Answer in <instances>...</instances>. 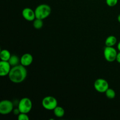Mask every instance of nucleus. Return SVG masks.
I'll list each match as a JSON object with an SVG mask.
<instances>
[{"label":"nucleus","instance_id":"12","mask_svg":"<svg viewBox=\"0 0 120 120\" xmlns=\"http://www.w3.org/2000/svg\"><path fill=\"white\" fill-rule=\"evenodd\" d=\"M8 62L12 67L18 65V64H19V63H21V58H19L16 55H12L11 56L10 59L8 60Z\"/></svg>","mask_w":120,"mask_h":120},{"label":"nucleus","instance_id":"4","mask_svg":"<svg viewBox=\"0 0 120 120\" xmlns=\"http://www.w3.org/2000/svg\"><path fill=\"white\" fill-rule=\"evenodd\" d=\"M42 104L43 107L47 110H53L57 106V100L55 97L46 96L42 100Z\"/></svg>","mask_w":120,"mask_h":120},{"label":"nucleus","instance_id":"17","mask_svg":"<svg viewBox=\"0 0 120 120\" xmlns=\"http://www.w3.org/2000/svg\"><path fill=\"white\" fill-rule=\"evenodd\" d=\"M18 120H29V117L28 116V114L22 113L21 112L19 114L18 116Z\"/></svg>","mask_w":120,"mask_h":120},{"label":"nucleus","instance_id":"10","mask_svg":"<svg viewBox=\"0 0 120 120\" xmlns=\"http://www.w3.org/2000/svg\"><path fill=\"white\" fill-rule=\"evenodd\" d=\"M34 58L31 54L30 53H25L21 56V63L22 65L24 66H29L32 63Z\"/></svg>","mask_w":120,"mask_h":120},{"label":"nucleus","instance_id":"2","mask_svg":"<svg viewBox=\"0 0 120 120\" xmlns=\"http://www.w3.org/2000/svg\"><path fill=\"white\" fill-rule=\"evenodd\" d=\"M36 18L45 19L47 18L52 12V8L49 5L46 4H40L35 9Z\"/></svg>","mask_w":120,"mask_h":120},{"label":"nucleus","instance_id":"15","mask_svg":"<svg viewBox=\"0 0 120 120\" xmlns=\"http://www.w3.org/2000/svg\"><path fill=\"white\" fill-rule=\"evenodd\" d=\"M33 26L36 29H41L43 26V20L41 19L36 18L33 21Z\"/></svg>","mask_w":120,"mask_h":120},{"label":"nucleus","instance_id":"20","mask_svg":"<svg viewBox=\"0 0 120 120\" xmlns=\"http://www.w3.org/2000/svg\"><path fill=\"white\" fill-rule=\"evenodd\" d=\"M116 61H117L118 63H120V51H119V52L117 53V57H116Z\"/></svg>","mask_w":120,"mask_h":120},{"label":"nucleus","instance_id":"8","mask_svg":"<svg viewBox=\"0 0 120 120\" xmlns=\"http://www.w3.org/2000/svg\"><path fill=\"white\" fill-rule=\"evenodd\" d=\"M22 15L23 18L28 21H34L36 19L35 10L30 8H25L22 11Z\"/></svg>","mask_w":120,"mask_h":120},{"label":"nucleus","instance_id":"7","mask_svg":"<svg viewBox=\"0 0 120 120\" xmlns=\"http://www.w3.org/2000/svg\"><path fill=\"white\" fill-rule=\"evenodd\" d=\"M94 87L97 92L103 93L109 88V84L106 80L99 78L97 79L94 83Z\"/></svg>","mask_w":120,"mask_h":120},{"label":"nucleus","instance_id":"3","mask_svg":"<svg viewBox=\"0 0 120 120\" xmlns=\"http://www.w3.org/2000/svg\"><path fill=\"white\" fill-rule=\"evenodd\" d=\"M32 105V102L30 98L28 97H23L18 102V108L21 112L28 114L31 111Z\"/></svg>","mask_w":120,"mask_h":120},{"label":"nucleus","instance_id":"18","mask_svg":"<svg viewBox=\"0 0 120 120\" xmlns=\"http://www.w3.org/2000/svg\"><path fill=\"white\" fill-rule=\"evenodd\" d=\"M118 0H105L106 4L110 7L116 6L118 3Z\"/></svg>","mask_w":120,"mask_h":120},{"label":"nucleus","instance_id":"16","mask_svg":"<svg viewBox=\"0 0 120 120\" xmlns=\"http://www.w3.org/2000/svg\"><path fill=\"white\" fill-rule=\"evenodd\" d=\"M105 94L106 97L109 99H113L116 97V91L112 89H110V88H109L107 90V91L105 92Z\"/></svg>","mask_w":120,"mask_h":120},{"label":"nucleus","instance_id":"21","mask_svg":"<svg viewBox=\"0 0 120 120\" xmlns=\"http://www.w3.org/2000/svg\"><path fill=\"white\" fill-rule=\"evenodd\" d=\"M117 49H118V50L120 52V41L118 43V44H117Z\"/></svg>","mask_w":120,"mask_h":120},{"label":"nucleus","instance_id":"1","mask_svg":"<svg viewBox=\"0 0 120 120\" xmlns=\"http://www.w3.org/2000/svg\"><path fill=\"white\" fill-rule=\"evenodd\" d=\"M27 71L25 66L21 64L12 67L11 70L8 75L9 80L14 83L18 84L23 82L27 77Z\"/></svg>","mask_w":120,"mask_h":120},{"label":"nucleus","instance_id":"6","mask_svg":"<svg viewBox=\"0 0 120 120\" xmlns=\"http://www.w3.org/2000/svg\"><path fill=\"white\" fill-rule=\"evenodd\" d=\"M117 51L114 46H105L104 49V56L105 59L109 62L116 60Z\"/></svg>","mask_w":120,"mask_h":120},{"label":"nucleus","instance_id":"19","mask_svg":"<svg viewBox=\"0 0 120 120\" xmlns=\"http://www.w3.org/2000/svg\"><path fill=\"white\" fill-rule=\"evenodd\" d=\"M13 112H14V114L15 115H16V116H18L19 114L20 113H21V112H20L18 108H17V109H14V110H13L12 111Z\"/></svg>","mask_w":120,"mask_h":120},{"label":"nucleus","instance_id":"9","mask_svg":"<svg viewBox=\"0 0 120 120\" xmlns=\"http://www.w3.org/2000/svg\"><path fill=\"white\" fill-rule=\"evenodd\" d=\"M11 66L8 61H2L0 62V76H8L11 70Z\"/></svg>","mask_w":120,"mask_h":120},{"label":"nucleus","instance_id":"14","mask_svg":"<svg viewBox=\"0 0 120 120\" xmlns=\"http://www.w3.org/2000/svg\"><path fill=\"white\" fill-rule=\"evenodd\" d=\"M53 113L56 117H58V118H62L64 116L65 111L63 107L57 105L53 110Z\"/></svg>","mask_w":120,"mask_h":120},{"label":"nucleus","instance_id":"13","mask_svg":"<svg viewBox=\"0 0 120 120\" xmlns=\"http://www.w3.org/2000/svg\"><path fill=\"white\" fill-rule=\"evenodd\" d=\"M11 55H12L11 54L9 50H7V49L2 50L1 51V53H0V59H1V60L8 61V62Z\"/></svg>","mask_w":120,"mask_h":120},{"label":"nucleus","instance_id":"22","mask_svg":"<svg viewBox=\"0 0 120 120\" xmlns=\"http://www.w3.org/2000/svg\"><path fill=\"white\" fill-rule=\"evenodd\" d=\"M117 20H118V22H119L120 23V14H119V15H118V17H117Z\"/></svg>","mask_w":120,"mask_h":120},{"label":"nucleus","instance_id":"5","mask_svg":"<svg viewBox=\"0 0 120 120\" xmlns=\"http://www.w3.org/2000/svg\"><path fill=\"white\" fill-rule=\"evenodd\" d=\"M14 103L8 100H4L0 102V113L7 115L11 113L14 110Z\"/></svg>","mask_w":120,"mask_h":120},{"label":"nucleus","instance_id":"11","mask_svg":"<svg viewBox=\"0 0 120 120\" xmlns=\"http://www.w3.org/2000/svg\"><path fill=\"white\" fill-rule=\"evenodd\" d=\"M117 43V38L113 35L108 36L105 41V46H114Z\"/></svg>","mask_w":120,"mask_h":120}]
</instances>
